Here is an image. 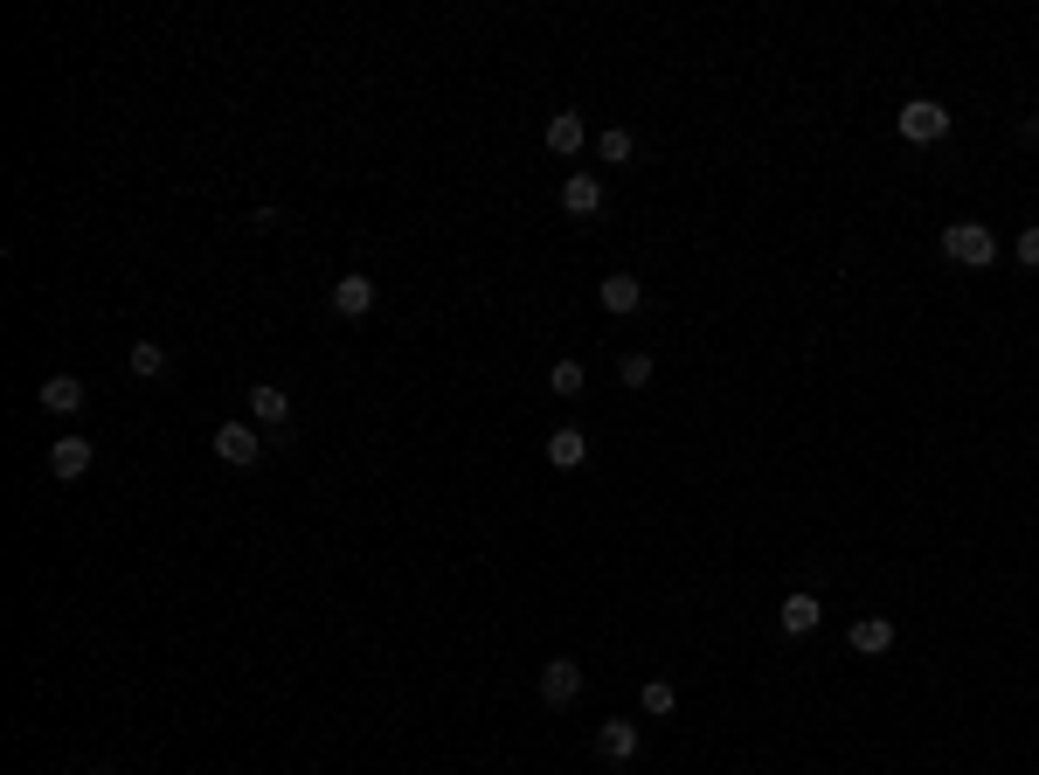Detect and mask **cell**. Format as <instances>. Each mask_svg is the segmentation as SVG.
Listing matches in <instances>:
<instances>
[{"label": "cell", "mask_w": 1039, "mask_h": 775, "mask_svg": "<svg viewBox=\"0 0 1039 775\" xmlns=\"http://www.w3.org/2000/svg\"><path fill=\"white\" fill-rule=\"evenodd\" d=\"M942 257L963 263V271H991V263H998V236L985 229V222H950V229H942Z\"/></svg>", "instance_id": "obj_1"}, {"label": "cell", "mask_w": 1039, "mask_h": 775, "mask_svg": "<svg viewBox=\"0 0 1039 775\" xmlns=\"http://www.w3.org/2000/svg\"><path fill=\"white\" fill-rule=\"evenodd\" d=\"M894 125H901V139H915V146H936V139H950V111H942L936 98H908Z\"/></svg>", "instance_id": "obj_2"}, {"label": "cell", "mask_w": 1039, "mask_h": 775, "mask_svg": "<svg viewBox=\"0 0 1039 775\" xmlns=\"http://www.w3.org/2000/svg\"><path fill=\"white\" fill-rule=\"evenodd\" d=\"M582 692V665L576 658H547L541 665V707H576Z\"/></svg>", "instance_id": "obj_3"}, {"label": "cell", "mask_w": 1039, "mask_h": 775, "mask_svg": "<svg viewBox=\"0 0 1039 775\" xmlns=\"http://www.w3.org/2000/svg\"><path fill=\"white\" fill-rule=\"evenodd\" d=\"M215 458L222 464H257L263 458V429L257 423H222L215 429Z\"/></svg>", "instance_id": "obj_4"}, {"label": "cell", "mask_w": 1039, "mask_h": 775, "mask_svg": "<svg viewBox=\"0 0 1039 775\" xmlns=\"http://www.w3.org/2000/svg\"><path fill=\"white\" fill-rule=\"evenodd\" d=\"M333 312H339V318H368V312H374V277H368V271L333 277Z\"/></svg>", "instance_id": "obj_5"}, {"label": "cell", "mask_w": 1039, "mask_h": 775, "mask_svg": "<svg viewBox=\"0 0 1039 775\" xmlns=\"http://www.w3.org/2000/svg\"><path fill=\"white\" fill-rule=\"evenodd\" d=\"M596 305L610 312V318H631L638 305H645V285H638V277H623V271H617V277H603V285H596Z\"/></svg>", "instance_id": "obj_6"}, {"label": "cell", "mask_w": 1039, "mask_h": 775, "mask_svg": "<svg viewBox=\"0 0 1039 775\" xmlns=\"http://www.w3.org/2000/svg\"><path fill=\"white\" fill-rule=\"evenodd\" d=\"M90 458H98V443H90V437H55L49 443V471H55V478H84Z\"/></svg>", "instance_id": "obj_7"}, {"label": "cell", "mask_w": 1039, "mask_h": 775, "mask_svg": "<svg viewBox=\"0 0 1039 775\" xmlns=\"http://www.w3.org/2000/svg\"><path fill=\"white\" fill-rule=\"evenodd\" d=\"M250 423H257V429L292 423V395L277 388V382H257V388H250Z\"/></svg>", "instance_id": "obj_8"}, {"label": "cell", "mask_w": 1039, "mask_h": 775, "mask_svg": "<svg viewBox=\"0 0 1039 775\" xmlns=\"http://www.w3.org/2000/svg\"><path fill=\"white\" fill-rule=\"evenodd\" d=\"M845 645H853L859 658H887V651H894V623H887V616H859L853 630H845Z\"/></svg>", "instance_id": "obj_9"}, {"label": "cell", "mask_w": 1039, "mask_h": 775, "mask_svg": "<svg viewBox=\"0 0 1039 775\" xmlns=\"http://www.w3.org/2000/svg\"><path fill=\"white\" fill-rule=\"evenodd\" d=\"M541 139H547V153H555V160H569V153H582V139H590V125H582L576 111H555Z\"/></svg>", "instance_id": "obj_10"}, {"label": "cell", "mask_w": 1039, "mask_h": 775, "mask_svg": "<svg viewBox=\"0 0 1039 775\" xmlns=\"http://www.w3.org/2000/svg\"><path fill=\"white\" fill-rule=\"evenodd\" d=\"M582 458H590V437H582L576 423H561L555 437H547V464H555V471H576Z\"/></svg>", "instance_id": "obj_11"}, {"label": "cell", "mask_w": 1039, "mask_h": 775, "mask_svg": "<svg viewBox=\"0 0 1039 775\" xmlns=\"http://www.w3.org/2000/svg\"><path fill=\"white\" fill-rule=\"evenodd\" d=\"M42 409L49 415H77L84 409V382H77V374H49V382H42Z\"/></svg>", "instance_id": "obj_12"}, {"label": "cell", "mask_w": 1039, "mask_h": 775, "mask_svg": "<svg viewBox=\"0 0 1039 775\" xmlns=\"http://www.w3.org/2000/svg\"><path fill=\"white\" fill-rule=\"evenodd\" d=\"M818 616H825V610H818V596H811V589H797V596H783V610H777V623H783L790 637L818 630Z\"/></svg>", "instance_id": "obj_13"}, {"label": "cell", "mask_w": 1039, "mask_h": 775, "mask_svg": "<svg viewBox=\"0 0 1039 775\" xmlns=\"http://www.w3.org/2000/svg\"><path fill=\"white\" fill-rule=\"evenodd\" d=\"M561 208H569V215H596V208H603V180L596 174H569V180H561Z\"/></svg>", "instance_id": "obj_14"}, {"label": "cell", "mask_w": 1039, "mask_h": 775, "mask_svg": "<svg viewBox=\"0 0 1039 775\" xmlns=\"http://www.w3.org/2000/svg\"><path fill=\"white\" fill-rule=\"evenodd\" d=\"M596 748L610 754V762H631V754H638V727L631 721H603L596 727Z\"/></svg>", "instance_id": "obj_15"}, {"label": "cell", "mask_w": 1039, "mask_h": 775, "mask_svg": "<svg viewBox=\"0 0 1039 775\" xmlns=\"http://www.w3.org/2000/svg\"><path fill=\"white\" fill-rule=\"evenodd\" d=\"M166 367H174V361H166L160 339H139V347H132V374H139V382H160Z\"/></svg>", "instance_id": "obj_16"}, {"label": "cell", "mask_w": 1039, "mask_h": 775, "mask_svg": "<svg viewBox=\"0 0 1039 775\" xmlns=\"http://www.w3.org/2000/svg\"><path fill=\"white\" fill-rule=\"evenodd\" d=\"M596 153L610 160V166H623V160L638 153V139H631V132H623V125H610V132H603V139H596Z\"/></svg>", "instance_id": "obj_17"}, {"label": "cell", "mask_w": 1039, "mask_h": 775, "mask_svg": "<svg viewBox=\"0 0 1039 775\" xmlns=\"http://www.w3.org/2000/svg\"><path fill=\"white\" fill-rule=\"evenodd\" d=\"M638 699H645V713H652V721H666V713L679 707V692L666 686V678H645V692H638Z\"/></svg>", "instance_id": "obj_18"}, {"label": "cell", "mask_w": 1039, "mask_h": 775, "mask_svg": "<svg viewBox=\"0 0 1039 775\" xmlns=\"http://www.w3.org/2000/svg\"><path fill=\"white\" fill-rule=\"evenodd\" d=\"M547 388H555L561 402H576V395H582V361H555V374H547Z\"/></svg>", "instance_id": "obj_19"}, {"label": "cell", "mask_w": 1039, "mask_h": 775, "mask_svg": "<svg viewBox=\"0 0 1039 775\" xmlns=\"http://www.w3.org/2000/svg\"><path fill=\"white\" fill-rule=\"evenodd\" d=\"M617 374H623V388H645V382H652V353H623Z\"/></svg>", "instance_id": "obj_20"}, {"label": "cell", "mask_w": 1039, "mask_h": 775, "mask_svg": "<svg viewBox=\"0 0 1039 775\" xmlns=\"http://www.w3.org/2000/svg\"><path fill=\"white\" fill-rule=\"evenodd\" d=\"M1018 263H1026V271H1039V222H1026V229H1018Z\"/></svg>", "instance_id": "obj_21"}, {"label": "cell", "mask_w": 1039, "mask_h": 775, "mask_svg": "<svg viewBox=\"0 0 1039 775\" xmlns=\"http://www.w3.org/2000/svg\"><path fill=\"white\" fill-rule=\"evenodd\" d=\"M98 775H111V768H98Z\"/></svg>", "instance_id": "obj_22"}]
</instances>
